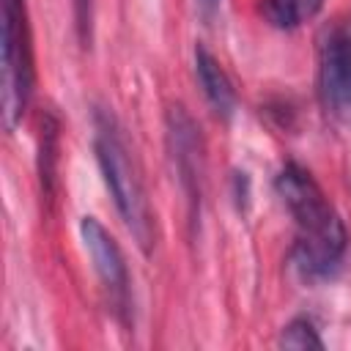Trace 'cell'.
I'll use <instances>...</instances> for the list:
<instances>
[{"instance_id":"6da1fadb","label":"cell","mask_w":351,"mask_h":351,"mask_svg":"<svg viewBox=\"0 0 351 351\" xmlns=\"http://www.w3.org/2000/svg\"><path fill=\"white\" fill-rule=\"evenodd\" d=\"M274 192L293 219L291 266L304 282L332 280L348 252V230L318 186V181L296 162H285L274 176Z\"/></svg>"},{"instance_id":"7a4b0ae2","label":"cell","mask_w":351,"mask_h":351,"mask_svg":"<svg viewBox=\"0 0 351 351\" xmlns=\"http://www.w3.org/2000/svg\"><path fill=\"white\" fill-rule=\"evenodd\" d=\"M93 154H96L101 181L115 203V211L121 214L137 247L148 255L156 239L151 200L140 178V170L134 165V156L126 145V137L107 107L93 110Z\"/></svg>"},{"instance_id":"3957f363","label":"cell","mask_w":351,"mask_h":351,"mask_svg":"<svg viewBox=\"0 0 351 351\" xmlns=\"http://www.w3.org/2000/svg\"><path fill=\"white\" fill-rule=\"evenodd\" d=\"M0 104L3 126L14 132L33 96V44L25 0H3V36H0Z\"/></svg>"},{"instance_id":"277c9868","label":"cell","mask_w":351,"mask_h":351,"mask_svg":"<svg viewBox=\"0 0 351 351\" xmlns=\"http://www.w3.org/2000/svg\"><path fill=\"white\" fill-rule=\"evenodd\" d=\"M165 143H167V156L176 173V184L186 200V214L195 228L203 206L206 145H203L200 126L181 104H170L165 112Z\"/></svg>"},{"instance_id":"5b68a950","label":"cell","mask_w":351,"mask_h":351,"mask_svg":"<svg viewBox=\"0 0 351 351\" xmlns=\"http://www.w3.org/2000/svg\"><path fill=\"white\" fill-rule=\"evenodd\" d=\"M315 90L321 110L337 126H351V27L332 22L318 38Z\"/></svg>"},{"instance_id":"8992f818","label":"cell","mask_w":351,"mask_h":351,"mask_svg":"<svg viewBox=\"0 0 351 351\" xmlns=\"http://www.w3.org/2000/svg\"><path fill=\"white\" fill-rule=\"evenodd\" d=\"M80 241L90 258V266L101 282V291L107 296L110 310L121 324L132 321V277L126 258L112 239V233L96 219V217H82L80 219Z\"/></svg>"},{"instance_id":"52a82bcc","label":"cell","mask_w":351,"mask_h":351,"mask_svg":"<svg viewBox=\"0 0 351 351\" xmlns=\"http://www.w3.org/2000/svg\"><path fill=\"white\" fill-rule=\"evenodd\" d=\"M192 58H195V77H197V85H200L208 107L214 110V115L228 121L236 110V88H233L228 71L214 58V52L203 44H195Z\"/></svg>"},{"instance_id":"ba28073f","label":"cell","mask_w":351,"mask_h":351,"mask_svg":"<svg viewBox=\"0 0 351 351\" xmlns=\"http://www.w3.org/2000/svg\"><path fill=\"white\" fill-rule=\"evenodd\" d=\"M321 8L324 0H261V16L277 30H296Z\"/></svg>"},{"instance_id":"9c48e42d","label":"cell","mask_w":351,"mask_h":351,"mask_svg":"<svg viewBox=\"0 0 351 351\" xmlns=\"http://www.w3.org/2000/svg\"><path fill=\"white\" fill-rule=\"evenodd\" d=\"M58 118L52 112L44 115L41 121V137H38V181L44 197H52L55 189V165H58Z\"/></svg>"},{"instance_id":"30bf717a","label":"cell","mask_w":351,"mask_h":351,"mask_svg":"<svg viewBox=\"0 0 351 351\" xmlns=\"http://www.w3.org/2000/svg\"><path fill=\"white\" fill-rule=\"evenodd\" d=\"M277 343H280L282 348H324V340H321L315 324H313L307 315L291 318V321L280 329Z\"/></svg>"},{"instance_id":"8fae6325","label":"cell","mask_w":351,"mask_h":351,"mask_svg":"<svg viewBox=\"0 0 351 351\" xmlns=\"http://www.w3.org/2000/svg\"><path fill=\"white\" fill-rule=\"evenodd\" d=\"M74 27L82 47L93 41V0H74Z\"/></svg>"},{"instance_id":"7c38bea8","label":"cell","mask_w":351,"mask_h":351,"mask_svg":"<svg viewBox=\"0 0 351 351\" xmlns=\"http://www.w3.org/2000/svg\"><path fill=\"white\" fill-rule=\"evenodd\" d=\"M197 5H200V11H203L206 16H211V14L219 8V0H197Z\"/></svg>"}]
</instances>
